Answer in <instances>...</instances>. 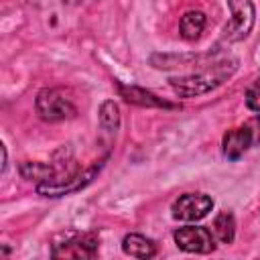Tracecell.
<instances>
[{
    "instance_id": "cell-1",
    "label": "cell",
    "mask_w": 260,
    "mask_h": 260,
    "mask_svg": "<svg viewBox=\"0 0 260 260\" xmlns=\"http://www.w3.org/2000/svg\"><path fill=\"white\" fill-rule=\"evenodd\" d=\"M236 65H238L236 59L217 61V63H213L211 67H207L199 73H191V75H185V77H173L171 87L179 98H193V95L207 93V91L215 89L217 85H221L236 71Z\"/></svg>"
},
{
    "instance_id": "cell-2",
    "label": "cell",
    "mask_w": 260,
    "mask_h": 260,
    "mask_svg": "<svg viewBox=\"0 0 260 260\" xmlns=\"http://www.w3.org/2000/svg\"><path fill=\"white\" fill-rule=\"evenodd\" d=\"M98 236L91 232L67 230L61 232L51 244L53 258H95L98 256Z\"/></svg>"
},
{
    "instance_id": "cell-3",
    "label": "cell",
    "mask_w": 260,
    "mask_h": 260,
    "mask_svg": "<svg viewBox=\"0 0 260 260\" xmlns=\"http://www.w3.org/2000/svg\"><path fill=\"white\" fill-rule=\"evenodd\" d=\"M35 108H37V114L47 122H61V120L73 118L77 114L73 100L59 87L41 89L37 93Z\"/></svg>"
},
{
    "instance_id": "cell-4",
    "label": "cell",
    "mask_w": 260,
    "mask_h": 260,
    "mask_svg": "<svg viewBox=\"0 0 260 260\" xmlns=\"http://www.w3.org/2000/svg\"><path fill=\"white\" fill-rule=\"evenodd\" d=\"M228 6L232 10V18L223 28V39L230 43H236L250 35L256 12L250 0H228Z\"/></svg>"
},
{
    "instance_id": "cell-5",
    "label": "cell",
    "mask_w": 260,
    "mask_h": 260,
    "mask_svg": "<svg viewBox=\"0 0 260 260\" xmlns=\"http://www.w3.org/2000/svg\"><path fill=\"white\" fill-rule=\"evenodd\" d=\"M213 207V199L205 193H185L173 203V217L181 221H199Z\"/></svg>"
},
{
    "instance_id": "cell-6",
    "label": "cell",
    "mask_w": 260,
    "mask_h": 260,
    "mask_svg": "<svg viewBox=\"0 0 260 260\" xmlns=\"http://www.w3.org/2000/svg\"><path fill=\"white\" fill-rule=\"evenodd\" d=\"M173 238H175V244L181 250L191 252V254H209L215 248L213 238H211V232L207 228H201V225H185V228H179V230H175Z\"/></svg>"
},
{
    "instance_id": "cell-7",
    "label": "cell",
    "mask_w": 260,
    "mask_h": 260,
    "mask_svg": "<svg viewBox=\"0 0 260 260\" xmlns=\"http://www.w3.org/2000/svg\"><path fill=\"white\" fill-rule=\"evenodd\" d=\"M221 146H223V156L228 160H238L252 146V130L248 126H242L225 132Z\"/></svg>"
},
{
    "instance_id": "cell-8",
    "label": "cell",
    "mask_w": 260,
    "mask_h": 260,
    "mask_svg": "<svg viewBox=\"0 0 260 260\" xmlns=\"http://www.w3.org/2000/svg\"><path fill=\"white\" fill-rule=\"evenodd\" d=\"M122 250L124 254L132 258H152L156 254V246L152 240H148L142 234H128L122 240Z\"/></svg>"
},
{
    "instance_id": "cell-9",
    "label": "cell",
    "mask_w": 260,
    "mask_h": 260,
    "mask_svg": "<svg viewBox=\"0 0 260 260\" xmlns=\"http://www.w3.org/2000/svg\"><path fill=\"white\" fill-rule=\"evenodd\" d=\"M205 14L201 10H189L181 16V22H179V30H181V37L187 39V41H195L199 39V35L203 32L205 28Z\"/></svg>"
},
{
    "instance_id": "cell-10",
    "label": "cell",
    "mask_w": 260,
    "mask_h": 260,
    "mask_svg": "<svg viewBox=\"0 0 260 260\" xmlns=\"http://www.w3.org/2000/svg\"><path fill=\"white\" fill-rule=\"evenodd\" d=\"M120 93L124 95L126 102H132V104H138V106H150V108H175L173 104L165 102V100H158L154 93L150 91H144L140 87H124L120 85Z\"/></svg>"
},
{
    "instance_id": "cell-11",
    "label": "cell",
    "mask_w": 260,
    "mask_h": 260,
    "mask_svg": "<svg viewBox=\"0 0 260 260\" xmlns=\"http://www.w3.org/2000/svg\"><path fill=\"white\" fill-rule=\"evenodd\" d=\"M213 234L221 244H232L236 236V219L230 211H221L213 219Z\"/></svg>"
},
{
    "instance_id": "cell-12",
    "label": "cell",
    "mask_w": 260,
    "mask_h": 260,
    "mask_svg": "<svg viewBox=\"0 0 260 260\" xmlns=\"http://www.w3.org/2000/svg\"><path fill=\"white\" fill-rule=\"evenodd\" d=\"M100 124H102V130L108 132V134H116L118 126H120V110L114 102H104L102 108H100Z\"/></svg>"
},
{
    "instance_id": "cell-13",
    "label": "cell",
    "mask_w": 260,
    "mask_h": 260,
    "mask_svg": "<svg viewBox=\"0 0 260 260\" xmlns=\"http://www.w3.org/2000/svg\"><path fill=\"white\" fill-rule=\"evenodd\" d=\"M246 106L254 112H260V77L246 91Z\"/></svg>"
}]
</instances>
